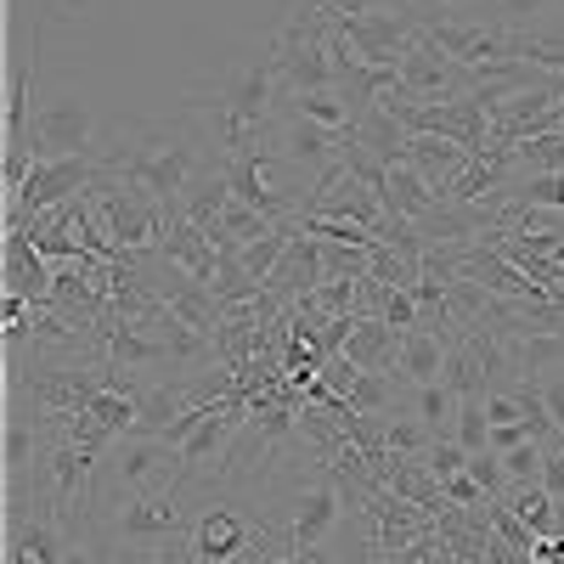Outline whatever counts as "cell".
<instances>
[{
	"label": "cell",
	"mask_w": 564,
	"mask_h": 564,
	"mask_svg": "<svg viewBox=\"0 0 564 564\" xmlns=\"http://www.w3.org/2000/svg\"><path fill=\"white\" fill-rule=\"evenodd\" d=\"M215 135L209 124L193 113V108H175L164 119H124L108 130V153H102V175L135 186V193H148L153 204H175L186 193V181H193L209 159H215Z\"/></svg>",
	"instance_id": "6da1fadb"
},
{
	"label": "cell",
	"mask_w": 564,
	"mask_h": 564,
	"mask_svg": "<svg viewBox=\"0 0 564 564\" xmlns=\"http://www.w3.org/2000/svg\"><path fill=\"white\" fill-rule=\"evenodd\" d=\"M181 108H193V113L209 124V135H215L220 153H249V148H260L265 124H271L276 108H282V74H276L271 40L254 45V52H243V57H231L209 85L186 90Z\"/></svg>",
	"instance_id": "7a4b0ae2"
},
{
	"label": "cell",
	"mask_w": 564,
	"mask_h": 564,
	"mask_svg": "<svg viewBox=\"0 0 564 564\" xmlns=\"http://www.w3.org/2000/svg\"><path fill=\"white\" fill-rule=\"evenodd\" d=\"M181 486V446L164 441V435H113L102 452H97V468H90V513H102L124 497H141V491H170Z\"/></svg>",
	"instance_id": "3957f363"
},
{
	"label": "cell",
	"mask_w": 564,
	"mask_h": 564,
	"mask_svg": "<svg viewBox=\"0 0 564 564\" xmlns=\"http://www.w3.org/2000/svg\"><path fill=\"white\" fill-rule=\"evenodd\" d=\"M90 513V508H85ZM102 525V536L119 547V553H148V547H181L186 542V525H193V491H141V497H124L102 513H90Z\"/></svg>",
	"instance_id": "277c9868"
},
{
	"label": "cell",
	"mask_w": 564,
	"mask_h": 564,
	"mask_svg": "<svg viewBox=\"0 0 564 564\" xmlns=\"http://www.w3.org/2000/svg\"><path fill=\"white\" fill-rule=\"evenodd\" d=\"M271 52H276V74H282V97L294 90H327L339 85V45H334V18L316 12V0L300 12L282 18V29L271 34Z\"/></svg>",
	"instance_id": "5b68a950"
},
{
	"label": "cell",
	"mask_w": 564,
	"mask_h": 564,
	"mask_svg": "<svg viewBox=\"0 0 564 564\" xmlns=\"http://www.w3.org/2000/svg\"><path fill=\"white\" fill-rule=\"evenodd\" d=\"M108 119L97 102L85 97H57V102H40L29 130H23V148L34 159H97L108 153Z\"/></svg>",
	"instance_id": "8992f818"
},
{
	"label": "cell",
	"mask_w": 564,
	"mask_h": 564,
	"mask_svg": "<svg viewBox=\"0 0 564 564\" xmlns=\"http://www.w3.org/2000/svg\"><path fill=\"white\" fill-rule=\"evenodd\" d=\"M90 209H97L102 238L113 243L119 260L153 254L159 238H164V220H170L164 204H153L148 193H135V186H124V181H113V175H97V186H90Z\"/></svg>",
	"instance_id": "52a82bcc"
},
{
	"label": "cell",
	"mask_w": 564,
	"mask_h": 564,
	"mask_svg": "<svg viewBox=\"0 0 564 564\" xmlns=\"http://www.w3.org/2000/svg\"><path fill=\"white\" fill-rule=\"evenodd\" d=\"M406 164L435 186L441 198H457V186L475 175V164H480V153H468L463 141H452V135H441V130H412V141H406Z\"/></svg>",
	"instance_id": "ba28073f"
},
{
	"label": "cell",
	"mask_w": 564,
	"mask_h": 564,
	"mask_svg": "<svg viewBox=\"0 0 564 564\" xmlns=\"http://www.w3.org/2000/svg\"><path fill=\"white\" fill-rule=\"evenodd\" d=\"M68 520L74 513L63 508H34L23 520H7V564H57L63 542H68Z\"/></svg>",
	"instance_id": "9c48e42d"
},
{
	"label": "cell",
	"mask_w": 564,
	"mask_h": 564,
	"mask_svg": "<svg viewBox=\"0 0 564 564\" xmlns=\"http://www.w3.org/2000/svg\"><path fill=\"white\" fill-rule=\"evenodd\" d=\"M441 193H435V186L430 181H423L406 159H395L390 170H384V209H390V226L401 231V226H423V220H435L441 215ZM395 231H390V238H395Z\"/></svg>",
	"instance_id": "30bf717a"
},
{
	"label": "cell",
	"mask_w": 564,
	"mask_h": 564,
	"mask_svg": "<svg viewBox=\"0 0 564 564\" xmlns=\"http://www.w3.org/2000/svg\"><path fill=\"white\" fill-rule=\"evenodd\" d=\"M446 350H452V334L412 327V334H401V350H395V372H390V379H395L401 390H412V384H441V379H446Z\"/></svg>",
	"instance_id": "8fae6325"
},
{
	"label": "cell",
	"mask_w": 564,
	"mask_h": 564,
	"mask_svg": "<svg viewBox=\"0 0 564 564\" xmlns=\"http://www.w3.org/2000/svg\"><path fill=\"white\" fill-rule=\"evenodd\" d=\"M159 254H164L170 265H181L186 276H198V282H215V265H220V249L209 243V231H204V226H193L181 209H170V220H164Z\"/></svg>",
	"instance_id": "7c38bea8"
},
{
	"label": "cell",
	"mask_w": 564,
	"mask_h": 564,
	"mask_svg": "<svg viewBox=\"0 0 564 564\" xmlns=\"http://www.w3.org/2000/svg\"><path fill=\"white\" fill-rule=\"evenodd\" d=\"M282 108H294L300 119H311V124H327V130H345V135H356V119H361V108H356V97L345 85H327V90H294V97H282Z\"/></svg>",
	"instance_id": "4fadbf2b"
},
{
	"label": "cell",
	"mask_w": 564,
	"mask_h": 564,
	"mask_svg": "<svg viewBox=\"0 0 564 564\" xmlns=\"http://www.w3.org/2000/svg\"><path fill=\"white\" fill-rule=\"evenodd\" d=\"M502 209H547L564 215V170H536V175H513L497 186Z\"/></svg>",
	"instance_id": "5bb4252c"
},
{
	"label": "cell",
	"mask_w": 564,
	"mask_h": 564,
	"mask_svg": "<svg viewBox=\"0 0 564 564\" xmlns=\"http://www.w3.org/2000/svg\"><path fill=\"white\" fill-rule=\"evenodd\" d=\"M406 412H412V417L423 423V430H430V435L441 441V435H452V430H457L463 395H457L446 379H441V384H412V390H406Z\"/></svg>",
	"instance_id": "9a60e30c"
},
{
	"label": "cell",
	"mask_w": 564,
	"mask_h": 564,
	"mask_svg": "<svg viewBox=\"0 0 564 564\" xmlns=\"http://www.w3.org/2000/svg\"><path fill=\"white\" fill-rule=\"evenodd\" d=\"M57 564H119V547L102 536V525L90 513H74L68 520V542H63V558Z\"/></svg>",
	"instance_id": "2e32d148"
},
{
	"label": "cell",
	"mask_w": 564,
	"mask_h": 564,
	"mask_svg": "<svg viewBox=\"0 0 564 564\" xmlns=\"http://www.w3.org/2000/svg\"><path fill=\"white\" fill-rule=\"evenodd\" d=\"M497 29H508V34H536V29H547V0H486L480 7Z\"/></svg>",
	"instance_id": "e0dca14e"
},
{
	"label": "cell",
	"mask_w": 564,
	"mask_h": 564,
	"mask_svg": "<svg viewBox=\"0 0 564 564\" xmlns=\"http://www.w3.org/2000/svg\"><path fill=\"white\" fill-rule=\"evenodd\" d=\"M497 457H502V468H508V486H531V480H542L547 441H520V446H508V452H497Z\"/></svg>",
	"instance_id": "ac0fdd59"
},
{
	"label": "cell",
	"mask_w": 564,
	"mask_h": 564,
	"mask_svg": "<svg viewBox=\"0 0 564 564\" xmlns=\"http://www.w3.org/2000/svg\"><path fill=\"white\" fill-rule=\"evenodd\" d=\"M452 441H457L463 452H491V417H486V406H480V401H463Z\"/></svg>",
	"instance_id": "d6986e66"
},
{
	"label": "cell",
	"mask_w": 564,
	"mask_h": 564,
	"mask_svg": "<svg viewBox=\"0 0 564 564\" xmlns=\"http://www.w3.org/2000/svg\"><path fill=\"white\" fill-rule=\"evenodd\" d=\"M468 475H475V486H480L491 502L508 497V468H502L497 452H468Z\"/></svg>",
	"instance_id": "ffe728a7"
},
{
	"label": "cell",
	"mask_w": 564,
	"mask_h": 564,
	"mask_svg": "<svg viewBox=\"0 0 564 564\" xmlns=\"http://www.w3.org/2000/svg\"><path fill=\"white\" fill-rule=\"evenodd\" d=\"M119 564H186L181 547H148V553H119Z\"/></svg>",
	"instance_id": "44dd1931"
},
{
	"label": "cell",
	"mask_w": 564,
	"mask_h": 564,
	"mask_svg": "<svg viewBox=\"0 0 564 564\" xmlns=\"http://www.w3.org/2000/svg\"><path fill=\"white\" fill-rule=\"evenodd\" d=\"M547 23H564V0H547Z\"/></svg>",
	"instance_id": "7402d4cb"
}]
</instances>
